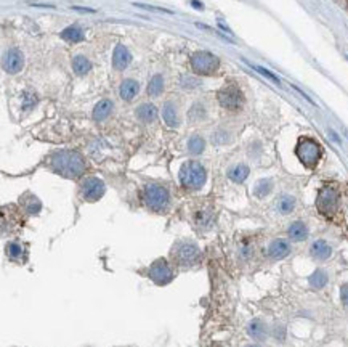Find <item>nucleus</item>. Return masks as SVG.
<instances>
[{
    "mask_svg": "<svg viewBox=\"0 0 348 347\" xmlns=\"http://www.w3.org/2000/svg\"><path fill=\"white\" fill-rule=\"evenodd\" d=\"M50 167L56 174L66 177V178H76L81 177L85 172L87 162L82 157L81 153L77 151H58V153L51 155L50 157Z\"/></svg>",
    "mask_w": 348,
    "mask_h": 347,
    "instance_id": "obj_1",
    "label": "nucleus"
},
{
    "mask_svg": "<svg viewBox=\"0 0 348 347\" xmlns=\"http://www.w3.org/2000/svg\"><path fill=\"white\" fill-rule=\"evenodd\" d=\"M207 180V172L198 161H186L180 169V182L186 190H201Z\"/></svg>",
    "mask_w": 348,
    "mask_h": 347,
    "instance_id": "obj_2",
    "label": "nucleus"
},
{
    "mask_svg": "<svg viewBox=\"0 0 348 347\" xmlns=\"http://www.w3.org/2000/svg\"><path fill=\"white\" fill-rule=\"evenodd\" d=\"M295 155H297L298 161L302 162L305 167L313 169L321 159L323 148H321V145L316 140L310 139V137H302V139L298 140L297 146H295Z\"/></svg>",
    "mask_w": 348,
    "mask_h": 347,
    "instance_id": "obj_3",
    "label": "nucleus"
},
{
    "mask_svg": "<svg viewBox=\"0 0 348 347\" xmlns=\"http://www.w3.org/2000/svg\"><path fill=\"white\" fill-rule=\"evenodd\" d=\"M143 198H145L146 206L154 212L166 211L168 206V201H170L167 188L162 185H157V183H149V185L145 187Z\"/></svg>",
    "mask_w": 348,
    "mask_h": 347,
    "instance_id": "obj_4",
    "label": "nucleus"
},
{
    "mask_svg": "<svg viewBox=\"0 0 348 347\" xmlns=\"http://www.w3.org/2000/svg\"><path fill=\"white\" fill-rule=\"evenodd\" d=\"M173 260L182 267H191L196 265L201 260V251L194 243H178L175 248L172 249Z\"/></svg>",
    "mask_w": 348,
    "mask_h": 347,
    "instance_id": "obj_5",
    "label": "nucleus"
},
{
    "mask_svg": "<svg viewBox=\"0 0 348 347\" xmlns=\"http://www.w3.org/2000/svg\"><path fill=\"white\" fill-rule=\"evenodd\" d=\"M191 66L196 74L201 76H212L218 69L220 60L210 52H198L191 58Z\"/></svg>",
    "mask_w": 348,
    "mask_h": 347,
    "instance_id": "obj_6",
    "label": "nucleus"
},
{
    "mask_svg": "<svg viewBox=\"0 0 348 347\" xmlns=\"http://www.w3.org/2000/svg\"><path fill=\"white\" fill-rule=\"evenodd\" d=\"M316 208L324 217H332L337 212V208H339V193H337V190H334L332 187L321 188L318 198H316Z\"/></svg>",
    "mask_w": 348,
    "mask_h": 347,
    "instance_id": "obj_7",
    "label": "nucleus"
},
{
    "mask_svg": "<svg viewBox=\"0 0 348 347\" xmlns=\"http://www.w3.org/2000/svg\"><path fill=\"white\" fill-rule=\"evenodd\" d=\"M218 103L223 106L225 109H230V111H238V109L242 106L244 103V97H242L241 90L236 86H225L218 90Z\"/></svg>",
    "mask_w": 348,
    "mask_h": 347,
    "instance_id": "obj_8",
    "label": "nucleus"
},
{
    "mask_svg": "<svg viewBox=\"0 0 348 347\" xmlns=\"http://www.w3.org/2000/svg\"><path fill=\"white\" fill-rule=\"evenodd\" d=\"M149 278L156 285L164 286L173 280V270L166 259H157L149 267Z\"/></svg>",
    "mask_w": 348,
    "mask_h": 347,
    "instance_id": "obj_9",
    "label": "nucleus"
},
{
    "mask_svg": "<svg viewBox=\"0 0 348 347\" xmlns=\"http://www.w3.org/2000/svg\"><path fill=\"white\" fill-rule=\"evenodd\" d=\"M81 190H82V196L85 198L87 201L93 203V201H98V199L103 196L104 191H106V187H104V182L101 178L88 177L83 180Z\"/></svg>",
    "mask_w": 348,
    "mask_h": 347,
    "instance_id": "obj_10",
    "label": "nucleus"
},
{
    "mask_svg": "<svg viewBox=\"0 0 348 347\" xmlns=\"http://www.w3.org/2000/svg\"><path fill=\"white\" fill-rule=\"evenodd\" d=\"M24 66V56L18 49H10L7 53L3 55L2 68L8 74H17Z\"/></svg>",
    "mask_w": 348,
    "mask_h": 347,
    "instance_id": "obj_11",
    "label": "nucleus"
},
{
    "mask_svg": "<svg viewBox=\"0 0 348 347\" xmlns=\"http://www.w3.org/2000/svg\"><path fill=\"white\" fill-rule=\"evenodd\" d=\"M132 61V55L127 47L124 45H117L114 49V53H113V65L117 71H124L125 68L130 65Z\"/></svg>",
    "mask_w": 348,
    "mask_h": 347,
    "instance_id": "obj_12",
    "label": "nucleus"
},
{
    "mask_svg": "<svg viewBox=\"0 0 348 347\" xmlns=\"http://www.w3.org/2000/svg\"><path fill=\"white\" fill-rule=\"evenodd\" d=\"M291 252V246L286 240H275L271 241L270 248H268V256L273 259H284Z\"/></svg>",
    "mask_w": 348,
    "mask_h": 347,
    "instance_id": "obj_13",
    "label": "nucleus"
},
{
    "mask_svg": "<svg viewBox=\"0 0 348 347\" xmlns=\"http://www.w3.org/2000/svg\"><path fill=\"white\" fill-rule=\"evenodd\" d=\"M138 90H140L138 82L133 81V79H125V81L120 84L119 95L122 100H125V102H130V100H133L136 97Z\"/></svg>",
    "mask_w": 348,
    "mask_h": 347,
    "instance_id": "obj_14",
    "label": "nucleus"
},
{
    "mask_svg": "<svg viewBox=\"0 0 348 347\" xmlns=\"http://www.w3.org/2000/svg\"><path fill=\"white\" fill-rule=\"evenodd\" d=\"M162 118H164V122L168 127H178V125H180V118H178L177 106L172 102H167L164 104V108H162Z\"/></svg>",
    "mask_w": 348,
    "mask_h": 347,
    "instance_id": "obj_15",
    "label": "nucleus"
},
{
    "mask_svg": "<svg viewBox=\"0 0 348 347\" xmlns=\"http://www.w3.org/2000/svg\"><path fill=\"white\" fill-rule=\"evenodd\" d=\"M332 254V249L328 241L324 240H316L315 243L312 244V256L315 259H319V260H326L329 259Z\"/></svg>",
    "mask_w": 348,
    "mask_h": 347,
    "instance_id": "obj_16",
    "label": "nucleus"
},
{
    "mask_svg": "<svg viewBox=\"0 0 348 347\" xmlns=\"http://www.w3.org/2000/svg\"><path fill=\"white\" fill-rule=\"evenodd\" d=\"M136 116H138V119L141 121V122H152V121H156L157 118V109L154 104H151V103H143V104H140L138 108H136Z\"/></svg>",
    "mask_w": 348,
    "mask_h": 347,
    "instance_id": "obj_17",
    "label": "nucleus"
},
{
    "mask_svg": "<svg viewBox=\"0 0 348 347\" xmlns=\"http://www.w3.org/2000/svg\"><path fill=\"white\" fill-rule=\"evenodd\" d=\"M113 108H114V104L111 100H101V102H98L93 108V119L104 121L111 113H113Z\"/></svg>",
    "mask_w": 348,
    "mask_h": 347,
    "instance_id": "obj_18",
    "label": "nucleus"
},
{
    "mask_svg": "<svg viewBox=\"0 0 348 347\" xmlns=\"http://www.w3.org/2000/svg\"><path fill=\"white\" fill-rule=\"evenodd\" d=\"M287 233H289V238L294 241H303V240H307V236H308V228L303 222L297 220V222H294L291 227H289Z\"/></svg>",
    "mask_w": 348,
    "mask_h": 347,
    "instance_id": "obj_19",
    "label": "nucleus"
},
{
    "mask_svg": "<svg viewBox=\"0 0 348 347\" xmlns=\"http://www.w3.org/2000/svg\"><path fill=\"white\" fill-rule=\"evenodd\" d=\"M19 203L23 204V208H24L29 214H39L40 209H42L40 201L34 196V194H31V193H26L24 196L19 199Z\"/></svg>",
    "mask_w": 348,
    "mask_h": 347,
    "instance_id": "obj_20",
    "label": "nucleus"
},
{
    "mask_svg": "<svg viewBox=\"0 0 348 347\" xmlns=\"http://www.w3.org/2000/svg\"><path fill=\"white\" fill-rule=\"evenodd\" d=\"M72 69H74L76 74L83 76L92 69V63L88 61L85 56L77 55V56H74V60H72Z\"/></svg>",
    "mask_w": 348,
    "mask_h": 347,
    "instance_id": "obj_21",
    "label": "nucleus"
},
{
    "mask_svg": "<svg viewBox=\"0 0 348 347\" xmlns=\"http://www.w3.org/2000/svg\"><path fill=\"white\" fill-rule=\"evenodd\" d=\"M247 331H249V334L257 341L265 339V336H266V327H265V323L260 322V320H252L249 323Z\"/></svg>",
    "mask_w": 348,
    "mask_h": 347,
    "instance_id": "obj_22",
    "label": "nucleus"
},
{
    "mask_svg": "<svg viewBox=\"0 0 348 347\" xmlns=\"http://www.w3.org/2000/svg\"><path fill=\"white\" fill-rule=\"evenodd\" d=\"M162 90H164V77H162V74H154L148 84V95L157 97L161 95Z\"/></svg>",
    "mask_w": 348,
    "mask_h": 347,
    "instance_id": "obj_23",
    "label": "nucleus"
},
{
    "mask_svg": "<svg viewBox=\"0 0 348 347\" xmlns=\"http://www.w3.org/2000/svg\"><path fill=\"white\" fill-rule=\"evenodd\" d=\"M249 172H250L249 167L246 164H238V166H234L233 169H230L228 177L236 183H242L247 177H249Z\"/></svg>",
    "mask_w": 348,
    "mask_h": 347,
    "instance_id": "obj_24",
    "label": "nucleus"
},
{
    "mask_svg": "<svg viewBox=\"0 0 348 347\" xmlns=\"http://www.w3.org/2000/svg\"><path fill=\"white\" fill-rule=\"evenodd\" d=\"M61 37L65 40H67V42L76 44V42L83 40V31L79 28V26H69V28H66L61 33Z\"/></svg>",
    "mask_w": 348,
    "mask_h": 347,
    "instance_id": "obj_25",
    "label": "nucleus"
},
{
    "mask_svg": "<svg viewBox=\"0 0 348 347\" xmlns=\"http://www.w3.org/2000/svg\"><path fill=\"white\" fill-rule=\"evenodd\" d=\"M295 209V199L291 194H282L278 199V211L281 214H291Z\"/></svg>",
    "mask_w": 348,
    "mask_h": 347,
    "instance_id": "obj_26",
    "label": "nucleus"
},
{
    "mask_svg": "<svg viewBox=\"0 0 348 347\" xmlns=\"http://www.w3.org/2000/svg\"><path fill=\"white\" fill-rule=\"evenodd\" d=\"M205 148V141L201 135H193L188 140V151L191 155H201Z\"/></svg>",
    "mask_w": 348,
    "mask_h": 347,
    "instance_id": "obj_27",
    "label": "nucleus"
},
{
    "mask_svg": "<svg viewBox=\"0 0 348 347\" xmlns=\"http://www.w3.org/2000/svg\"><path fill=\"white\" fill-rule=\"evenodd\" d=\"M308 281H310V285H312L313 288H316V289L324 288L326 283H328V273H326L324 270L318 269V270H315L312 275H310Z\"/></svg>",
    "mask_w": 348,
    "mask_h": 347,
    "instance_id": "obj_28",
    "label": "nucleus"
},
{
    "mask_svg": "<svg viewBox=\"0 0 348 347\" xmlns=\"http://www.w3.org/2000/svg\"><path fill=\"white\" fill-rule=\"evenodd\" d=\"M5 251H7V256L12 260H21V259H24L26 257V251L19 243H8L7 249Z\"/></svg>",
    "mask_w": 348,
    "mask_h": 347,
    "instance_id": "obj_29",
    "label": "nucleus"
},
{
    "mask_svg": "<svg viewBox=\"0 0 348 347\" xmlns=\"http://www.w3.org/2000/svg\"><path fill=\"white\" fill-rule=\"evenodd\" d=\"M271 190H273V182L270 180V178H262V180H258V183L255 185L254 193H255V196L263 198V196H266Z\"/></svg>",
    "mask_w": 348,
    "mask_h": 347,
    "instance_id": "obj_30",
    "label": "nucleus"
},
{
    "mask_svg": "<svg viewBox=\"0 0 348 347\" xmlns=\"http://www.w3.org/2000/svg\"><path fill=\"white\" fill-rule=\"evenodd\" d=\"M205 116H207V114H205V109H204V106H201L199 103L194 104L193 109L189 111V119H191L193 122H199V121H204Z\"/></svg>",
    "mask_w": 348,
    "mask_h": 347,
    "instance_id": "obj_31",
    "label": "nucleus"
},
{
    "mask_svg": "<svg viewBox=\"0 0 348 347\" xmlns=\"http://www.w3.org/2000/svg\"><path fill=\"white\" fill-rule=\"evenodd\" d=\"M180 86L183 88H189V90H193V88H198L199 86H201V81L196 77H193V76H188V74H184L182 76L180 79Z\"/></svg>",
    "mask_w": 348,
    "mask_h": 347,
    "instance_id": "obj_32",
    "label": "nucleus"
},
{
    "mask_svg": "<svg viewBox=\"0 0 348 347\" xmlns=\"http://www.w3.org/2000/svg\"><path fill=\"white\" fill-rule=\"evenodd\" d=\"M252 68H254V69L255 71H258V72H262V74L263 76H265V77H268V79H271V81L273 82H276V84H281V82H279V79L275 76V74H273V72H270V71H268V69H265V68H262V66H255V65H250Z\"/></svg>",
    "mask_w": 348,
    "mask_h": 347,
    "instance_id": "obj_33",
    "label": "nucleus"
},
{
    "mask_svg": "<svg viewBox=\"0 0 348 347\" xmlns=\"http://www.w3.org/2000/svg\"><path fill=\"white\" fill-rule=\"evenodd\" d=\"M340 297H342V302H344V306L348 307V283H345V285L340 288Z\"/></svg>",
    "mask_w": 348,
    "mask_h": 347,
    "instance_id": "obj_34",
    "label": "nucleus"
},
{
    "mask_svg": "<svg viewBox=\"0 0 348 347\" xmlns=\"http://www.w3.org/2000/svg\"><path fill=\"white\" fill-rule=\"evenodd\" d=\"M72 10H77V12H87V13H95V10H92V8H81V7H72Z\"/></svg>",
    "mask_w": 348,
    "mask_h": 347,
    "instance_id": "obj_35",
    "label": "nucleus"
},
{
    "mask_svg": "<svg viewBox=\"0 0 348 347\" xmlns=\"http://www.w3.org/2000/svg\"><path fill=\"white\" fill-rule=\"evenodd\" d=\"M193 5H196V7H198V8H202V3L196 2V0H193Z\"/></svg>",
    "mask_w": 348,
    "mask_h": 347,
    "instance_id": "obj_36",
    "label": "nucleus"
},
{
    "mask_svg": "<svg viewBox=\"0 0 348 347\" xmlns=\"http://www.w3.org/2000/svg\"><path fill=\"white\" fill-rule=\"evenodd\" d=\"M247 347H258V346H247Z\"/></svg>",
    "mask_w": 348,
    "mask_h": 347,
    "instance_id": "obj_37",
    "label": "nucleus"
}]
</instances>
